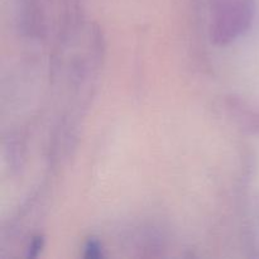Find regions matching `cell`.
I'll list each match as a JSON object with an SVG mask.
<instances>
[{
	"instance_id": "cell-1",
	"label": "cell",
	"mask_w": 259,
	"mask_h": 259,
	"mask_svg": "<svg viewBox=\"0 0 259 259\" xmlns=\"http://www.w3.org/2000/svg\"><path fill=\"white\" fill-rule=\"evenodd\" d=\"M254 18L253 0H219L211 20V40L218 46H227L244 34Z\"/></svg>"
},
{
	"instance_id": "cell-2",
	"label": "cell",
	"mask_w": 259,
	"mask_h": 259,
	"mask_svg": "<svg viewBox=\"0 0 259 259\" xmlns=\"http://www.w3.org/2000/svg\"><path fill=\"white\" fill-rule=\"evenodd\" d=\"M227 106L233 116H235L237 120L245 129L250 131L252 133L259 134V110H253L250 106L245 105L244 101L239 100L235 96H230L227 100Z\"/></svg>"
},
{
	"instance_id": "cell-3",
	"label": "cell",
	"mask_w": 259,
	"mask_h": 259,
	"mask_svg": "<svg viewBox=\"0 0 259 259\" xmlns=\"http://www.w3.org/2000/svg\"><path fill=\"white\" fill-rule=\"evenodd\" d=\"M103 255V250H101L100 243L96 239H90L86 243L85 247V257L86 258H99Z\"/></svg>"
},
{
	"instance_id": "cell-4",
	"label": "cell",
	"mask_w": 259,
	"mask_h": 259,
	"mask_svg": "<svg viewBox=\"0 0 259 259\" xmlns=\"http://www.w3.org/2000/svg\"><path fill=\"white\" fill-rule=\"evenodd\" d=\"M43 238L42 237H37L33 239V242L30 243L29 245V249H28V257H35V255L38 254V252H39L40 249H42L43 247Z\"/></svg>"
}]
</instances>
